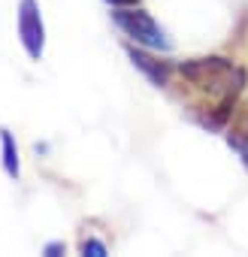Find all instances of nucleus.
I'll return each instance as SVG.
<instances>
[{
  "mask_svg": "<svg viewBox=\"0 0 248 257\" xmlns=\"http://www.w3.org/2000/svg\"><path fill=\"white\" fill-rule=\"evenodd\" d=\"M179 73L191 82V85H197L200 91H209V94H215V97H239V91H242V85H245V70H239V67H233V61L230 58H218V55H212V58H191V61H182L179 64Z\"/></svg>",
  "mask_w": 248,
  "mask_h": 257,
  "instance_id": "f257e3e1",
  "label": "nucleus"
},
{
  "mask_svg": "<svg viewBox=\"0 0 248 257\" xmlns=\"http://www.w3.org/2000/svg\"><path fill=\"white\" fill-rule=\"evenodd\" d=\"M112 22L128 34L131 40H137L140 46H146V49H155V52H170V40H167V34L161 31V25L149 16V13H143V10H131V7H118L115 13H112Z\"/></svg>",
  "mask_w": 248,
  "mask_h": 257,
  "instance_id": "f03ea898",
  "label": "nucleus"
},
{
  "mask_svg": "<svg viewBox=\"0 0 248 257\" xmlns=\"http://www.w3.org/2000/svg\"><path fill=\"white\" fill-rule=\"evenodd\" d=\"M19 37L28 49V55L34 61L43 58V46H46V28H43V16L37 0H22L19 4Z\"/></svg>",
  "mask_w": 248,
  "mask_h": 257,
  "instance_id": "7ed1b4c3",
  "label": "nucleus"
},
{
  "mask_svg": "<svg viewBox=\"0 0 248 257\" xmlns=\"http://www.w3.org/2000/svg\"><path fill=\"white\" fill-rule=\"evenodd\" d=\"M128 58H131L134 67L143 70V73L149 76V82H155L158 88H164V85L170 82V67H167V61H158V58H152V55H146V52H140V49H128Z\"/></svg>",
  "mask_w": 248,
  "mask_h": 257,
  "instance_id": "20e7f679",
  "label": "nucleus"
},
{
  "mask_svg": "<svg viewBox=\"0 0 248 257\" xmlns=\"http://www.w3.org/2000/svg\"><path fill=\"white\" fill-rule=\"evenodd\" d=\"M227 140H230V146H236V149H242V146L248 143V103L239 106V109H233V121H230Z\"/></svg>",
  "mask_w": 248,
  "mask_h": 257,
  "instance_id": "39448f33",
  "label": "nucleus"
},
{
  "mask_svg": "<svg viewBox=\"0 0 248 257\" xmlns=\"http://www.w3.org/2000/svg\"><path fill=\"white\" fill-rule=\"evenodd\" d=\"M0 143H4V170L16 179L19 176V152H16V143H13V134L0 131Z\"/></svg>",
  "mask_w": 248,
  "mask_h": 257,
  "instance_id": "423d86ee",
  "label": "nucleus"
},
{
  "mask_svg": "<svg viewBox=\"0 0 248 257\" xmlns=\"http://www.w3.org/2000/svg\"><path fill=\"white\" fill-rule=\"evenodd\" d=\"M82 254H91V257H103V254H106V248H103V242H97V239H88V242L82 245Z\"/></svg>",
  "mask_w": 248,
  "mask_h": 257,
  "instance_id": "0eeeda50",
  "label": "nucleus"
},
{
  "mask_svg": "<svg viewBox=\"0 0 248 257\" xmlns=\"http://www.w3.org/2000/svg\"><path fill=\"white\" fill-rule=\"evenodd\" d=\"M106 4H112V7H137L140 0H106Z\"/></svg>",
  "mask_w": 248,
  "mask_h": 257,
  "instance_id": "6e6552de",
  "label": "nucleus"
},
{
  "mask_svg": "<svg viewBox=\"0 0 248 257\" xmlns=\"http://www.w3.org/2000/svg\"><path fill=\"white\" fill-rule=\"evenodd\" d=\"M61 251H64V245H61V242H52V245L46 248V254H52V257H55V254H61Z\"/></svg>",
  "mask_w": 248,
  "mask_h": 257,
  "instance_id": "1a4fd4ad",
  "label": "nucleus"
},
{
  "mask_svg": "<svg viewBox=\"0 0 248 257\" xmlns=\"http://www.w3.org/2000/svg\"><path fill=\"white\" fill-rule=\"evenodd\" d=\"M242 152H245V161H248V143H245V146H242Z\"/></svg>",
  "mask_w": 248,
  "mask_h": 257,
  "instance_id": "9d476101",
  "label": "nucleus"
}]
</instances>
